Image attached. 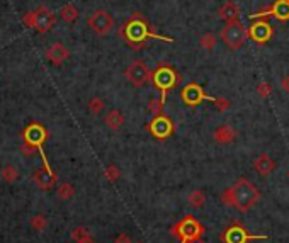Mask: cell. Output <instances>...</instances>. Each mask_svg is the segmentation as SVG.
<instances>
[{"label":"cell","instance_id":"24","mask_svg":"<svg viewBox=\"0 0 289 243\" xmlns=\"http://www.w3.org/2000/svg\"><path fill=\"white\" fill-rule=\"evenodd\" d=\"M17 177H19V174H17V170H15L14 165H5L2 168V179L5 180V182H14Z\"/></svg>","mask_w":289,"mask_h":243},{"label":"cell","instance_id":"4","mask_svg":"<svg viewBox=\"0 0 289 243\" xmlns=\"http://www.w3.org/2000/svg\"><path fill=\"white\" fill-rule=\"evenodd\" d=\"M247 36H249V31L243 26L240 20H233V22H228L225 27L221 29V39L225 41V44L230 49H240L247 41Z\"/></svg>","mask_w":289,"mask_h":243},{"label":"cell","instance_id":"38","mask_svg":"<svg viewBox=\"0 0 289 243\" xmlns=\"http://www.w3.org/2000/svg\"><path fill=\"white\" fill-rule=\"evenodd\" d=\"M288 2H289V0H288Z\"/></svg>","mask_w":289,"mask_h":243},{"label":"cell","instance_id":"11","mask_svg":"<svg viewBox=\"0 0 289 243\" xmlns=\"http://www.w3.org/2000/svg\"><path fill=\"white\" fill-rule=\"evenodd\" d=\"M272 34H274V31H272L271 24L266 22V20H257V22H254L249 31V36L259 44H266L267 41L272 38Z\"/></svg>","mask_w":289,"mask_h":243},{"label":"cell","instance_id":"34","mask_svg":"<svg viewBox=\"0 0 289 243\" xmlns=\"http://www.w3.org/2000/svg\"><path fill=\"white\" fill-rule=\"evenodd\" d=\"M78 243H96V242H94V238H92V237H90V235H89V237H87V238H84V240H82V242H78Z\"/></svg>","mask_w":289,"mask_h":243},{"label":"cell","instance_id":"18","mask_svg":"<svg viewBox=\"0 0 289 243\" xmlns=\"http://www.w3.org/2000/svg\"><path fill=\"white\" fill-rule=\"evenodd\" d=\"M213 136H214V141L220 143V145H228V143L235 141V138H237V131H235L231 126L223 124V126L214 129Z\"/></svg>","mask_w":289,"mask_h":243},{"label":"cell","instance_id":"22","mask_svg":"<svg viewBox=\"0 0 289 243\" xmlns=\"http://www.w3.org/2000/svg\"><path fill=\"white\" fill-rule=\"evenodd\" d=\"M204 203H206V196H204V192L199 191V189H196V191H192L191 194H189V204H191L192 208H202Z\"/></svg>","mask_w":289,"mask_h":243},{"label":"cell","instance_id":"6","mask_svg":"<svg viewBox=\"0 0 289 243\" xmlns=\"http://www.w3.org/2000/svg\"><path fill=\"white\" fill-rule=\"evenodd\" d=\"M125 77L128 78V82H130L133 87H143V85H146L148 82L151 80L153 73L150 72V68H148V65L144 63V61L135 60V61H131V63L128 65V68L125 70Z\"/></svg>","mask_w":289,"mask_h":243},{"label":"cell","instance_id":"14","mask_svg":"<svg viewBox=\"0 0 289 243\" xmlns=\"http://www.w3.org/2000/svg\"><path fill=\"white\" fill-rule=\"evenodd\" d=\"M46 56H48V60L51 61L53 65L60 67V65H63V61H67V60H68L70 51H68V48L65 46V44L55 43V44H51V46L48 48Z\"/></svg>","mask_w":289,"mask_h":243},{"label":"cell","instance_id":"1","mask_svg":"<svg viewBox=\"0 0 289 243\" xmlns=\"http://www.w3.org/2000/svg\"><path fill=\"white\" fill-rule=\"evenodd\" d=\"M260 199V191L249 179H238L233 187L226 189L221 196V201L230 208H235L240 213H249Z\"/></svg>","mask_w":289,"mask_h":243},{"label":"cell","instance_id":"2","mask_svg":"<svg viewBox=\"0 0 289 243\" xmlns=\"http://www.w3.org/2000/svg\"><path fill=\"white\" fill-rule=\"evenodd\" d=\"M121 36L126 38V43L130 46H136V44L143 43V39H146L148 36H151L150 26L140 14H135L128 22L123 26Z\"/></svg>","mask_w":289,"mask_h":243},{"label":"cell","instance_id":"10","mask_svg":"<svg viewBox=\"0 0 289 243\" xmlns=\"http://www.w3.org/2000/svg\"><path fill=\"white\" fill-rule=\"evenodd\" d=\"M180 97H182L185 106H191V107L199 106L202 101H206V99L209 101V96H206V92L197 84L185 85V87L182 89V92H180Z\"/></svg>","mask_w":289,"mask_h":243},{"label":"cell","instance_id":"37","mask_svg":"<svg viewBox=\"0 0 289 243\" xmlns=\"http://www.w3.org/2000/svg\"><path fill=\"white\" fill-rule=\"evenodd\" d=\"M288 175H289V172H288Z\"/></svg>","mask_w":289,"mask_h":243},{"label":"cell","instance_id":"23","mask_svg":"<svg viewBox=\"0 0 289 243\" xmlns=\"http://www.w3.org/2000/svg\"><path fill=\"white\" fill-rule=\"evenodd\" d=\"M163 104H165V102L162 101V99H151V101L148 102V111L151 113V116H153V118L162 116Z\"/></svg>","mask_w":289,"mask_h":243},{"label":"cell","instance_id":"30","mask_svg":"<svg viewBox=\"0 0 289 243\" xmlns=\"http://www.w3.org/2000/svg\"><path fill=\"white\" fill-rule=\"evenodd\" d=\"M31 226L34 230H38V232H41V230L46 228V218L44 216H34L32 218V221H31Z\"/></svg>","mask_w":289,"mask_h":243},{"label":"cell","instance_id":"31","mask_svg":"<svg viewBox=\"0 0 289 243\" xmlns=\"http://www.w3.org/2000/svg\"><path fill=\"white\" fill-rule=\"evenodd\" d=\"M89 235H90V233H89V230H85V228H75V230H73V232H72V238L78 243V242L84 240V238L89 237Z\"/></svg>","mask_w":289,"mask_h":243},{"label":"cell","instance_id":"26","mask_svg":"<svg viewBox=\"0 0 289 243\" xmlns=\"http://www.w3.org/2000/svg\"><path fill=\"white\" fill-rule=\"evenodd\" d=\"M89 109L92 114H101L102 109H104V101L101 97H92L89 101Z\"/></svg>","mask_w":289,"mask_h":243},{"label":"cell","instance_id":"32","mask_svg":"<svg viewBox=\"0 0 289 243\" xmlns=\"http://www.w3.org/2000/svg\"><path fill=\"white\" fill-rule=\"evenodd\" d=\"M114 243H133V242H131L130 235H126V233H119L118 237L114 238Z\"/></svg>","mask_w":289,"mask_h":243},{"label":"cell","instance_id":"8","mask_svg":"<svg viewBox=\"0 0 289 243\" xmlns=\"http://www.w3.org/2000/svg\"><path fill=\"white\" fill-rule=\"evenodd\" d=\"M87 24H89V27L94 32H96V34L106 36V34H109V32L113 31L114 17L107 10L99 9V10H96V12H92V14H90V17L87 19Z\"/></svg>","mask_w":289,"mask_h":243},{"label":"cell","instance_id":"27","mask_svg":"<svg viewBox=\"0 0 289 243\" xmlns=\"http://www.w3.org/2000/svg\"><path fill=\"white\" fill-rule=\"evenodd\" d=\"M104 177H106L107 180H109V182H116V180L121 177V170H119V168L116 167V165H109L104 170Z\"/></svg>","mask_w":289,"mask_h":243},{"label":"cell","instance_id":"9","mask_svg":"<svg viewBox=\"0 0 289 243\" xmlns=\"http://www.w3.org/2000/svg\"><path fill=\"white\" fill-rule=\"evenodd\" d=\"M146 129L150 131V134L156 139H167L173 134V122L167 116H156L151 119V122L146 126Z\"/></svg>","mask_w":289,"mask_h":243},{"label":"cell","instance_id":"33","mask_svg":"<svg viewBox=\"0 0 289 243\" xmlns=\"http://www.w3.org/2000/svg\"><path fill=\"white\" fill-rule=\"evenodd\" d=\"M281 89L289 94V77H284L283 80H281Z\"/></svg>","mask_w":289,"mask_h":243},{"label":"cell","instance_id":"13","mask_svg":"<svg viewBox=\"0 0 289 243\" xmlns=\"http://www.w3.org/2000/svg\"><path fill=\"white\" fill-rule=\"evenodd\" d=\"M24 139H26L27 145L39 148L41 143L46 139V129L39 124H31L26 131H24Z\"/></svg>","mask_w":289,"mask_h":243},{"label":"cell","instance_id":"15","mask_svg":"<svg viewBox=\"0 0 289 243\" xmlns=\"http://www.w3.org/2000/svg\"><path fill=\"white\" fill-rule=\"evenodd\" d=\"M218 17L221 20H225L226 24L228 22H233V20H240V9L235 2H225L223 5L218 7Z\"/></svg>","mask_w":289,"mask_h":243},{"label":"cell","instance_id":"17","mask_svg":"<svg viewBox=\"0 0 289 243\" xmlns=\"http://www.w3.org/2000/svg\"><path fill=\"white\" fill-rule=\"evenodd\" d=\"M34 180L41 189H51L56 182V175L49 170L48 165H44L38 172H34Z\"/></svg>","mask_w":289,"mask_h":243},{"label":"cell","instance_id":"20","mask_svg":"<svg viewBox=\"0 0 289 243\" xmlns=\"http://www.w3.org/2000/svg\"><path fill=\"white\" fill-rule=\"evenodd\" d=\"M60 17L65 20V22H75L78 19V9L73 3H67L60 9Z\"/></svg>","mask_w":289,"mask_h":243},{"label":"cell","instance_id":"7","mask_svg":"<svg viewBox=\"0 0 289 243\" xmlns=\"http://www.w3.org/2000/svg\"><path fill=\"white\" fill-rule=\"evenodd\" d=\"M177 73H175V70L170 68V67H160V68H156L155 72H153V77H151V80H153V84H155V87L162 92V101L165 102V96H167V92L170 89L175 87V84H177Z\"/></svg>","mask_w":289,"mask_h":243},{"label":"cell","instance_id":"5","mask_svg":"<svg viewBox=\"0 0 289 243\" xmlns=\"http://www.w3.org/2000/svg\"><path fill=\"white\" fill-rule=\"evenodd\" d=\"M24 22L38 32H48L53 26H55L56 19H55V14H53L49 9H46V7H39V9L34 12H27L26 17H24Z\"/></svg>","mask_w":289,"mask_h":243},{"label":"cell","instance_id":"21","mask_svg":"<svg viewBox=\"0 0 289 243\" xmlns=\"http://www.w3.org/2000/svg\"><path fill=\"white\" fill-rule=\"evenodd\" d=\"M216 43H218L216 36L211 34V32H206V34H202L201 39H199V44L206 49V51H213V49L216 48Z\"/></svg>","mask_w":289,"mask_h":243},{"label":"cell","instance_id":"25","mask_svg":"<svg viewBox=\"0 0 289 243\" xmlns=\"http://www.w3.org/2000/svg\"><path fill=\"white\" fill-rule=\"evenodd\" d=\"M73 194H75V189H73L72 184H63L58 187V197L60 199H70V197H73Z\"/></svg>","mask_w":289,"mask_h":243},{"label":"cell","instance_id":"36","mask_svg":"<svg viewBox=\"0 0 289 243\" xmlns=\"http://www.w3.org/2000/svg\"><path fill=\"white\" fill-rule=\"evenodd\" d=\"M138 243H143V242H138Z\"/></svg>","mask_w":289,"mask_h":243},{"label":"cell","instance_id":"28","mask_svg":"<svg viewBox=\"0 0 289 243\" xmlns=\"http://www.w3.org/2000/svg\"><path fill=\"white\" fill-rule=\"evenodd\" d=\"M209 101H211L213 104L221 111V113H225V111L230 109V101H226V99H223V97H209Z\"/></svg>","mask_w":289,"mask_h":243},{"label":"cell","instance_id":"35","mask_svg":"<svg viewBox=\"0 0 289 243\" xmlns=\"http://www.w3.org/2000/svg\"><path fill=\"white\" fill-rule=\"evenodd\" d=\"M194 243H202V240L201 242H194Z\"/></svg>","mask_w":289,"mask_h":243},{"label":"cell","instance_id":"16","mask_svg":"<svg viewBox=\"0 0 289 243\" xmlns=\"http://www.w3.org/2000/svg\"><path fill=\"white\" fill-rule=\"evenodd\" d=\"M254 168H255V172H257L259 175L267 177L276 170V162H274V158H271L267 153H262L260 156L255 158Z\"/></svg>","mask_w":289,"mask_h":243},{"label":"cell","instance_id":"12","mask_svg":"<svg viewBox=\"0 0 289 243\" xmlns=\"http://www.w3.org/2000/svg\"><path fill=\"white\" fill-rule=\"evenodd\" d=\"M264 15H274L279 20H289V2L288 0H276L271 9L257 12L254 17H264Z\"/></svg>","mask_w":289,"mask_h":243},{"label":"cell","instance_id":"3","mask_svg":"<svg viewBox=\"0 0 289 243\" xmlns=\"http://www.w3.org/2000/svg\"><path fill=\"white\" fill-rule=\"evenodd\" d=\"M267 237H257L250 235L249 230L243 226L240 221H233L230 226H226L220 235L221 243H252L255 240H266Z\"/></svg>","mask_w":289,"mask_h":243},{"label":"cell","instance_id":"19","mask_svg":"<svg viewBox=\"0 0 289 243\" xmlns=\"http://www.w3.org/2000/svg\"><path fill=\"white\" fill-rule=\"evenodd\" d=\"M104 122H106V126L109 127V129L118 131L119 127L125 124V116H123V114H121V111L113 109V111H109V113L106 114Z\"/></svg>","mask_w":289,"mask_h":243},{"label":"cell","instance_id":"29","mask_svg":"<svg viewBox=\"0 0 289 243\" xmlns=\"http://www.w3.org/2000/svg\"><path fill=\"white\" fill-rule=\"evenodd\" d=\"M271 92H272V87H271V84H267V82H260V85L257 87V94L262 99H267L271 96Z\"/></svg>","mask_w":289,"mask_h":243}]
</instances>
